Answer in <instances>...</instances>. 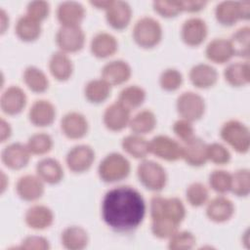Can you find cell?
Instances as JSON below:
<instances>
[{
  "label": "cell",
  "instance_id": "cell-24",
  "mask_svg": "<svg viewBox=\"0 0 250 250\" xmlns=\"http://www.w3.org/2000/svg\"><path fill=\"white\" fill-rule=\"evenodd\" d=\"M234 212L231 200L225 196H217L210 200L206 207V215L212 222L224 223L229 221Z\"/></svg>",
  "mask_w": 250,
  "mask_h": 250
},
{
  "label": "cell",
  "instance_id": "cell-16",
  "mask_svg": "<svg viewBox=\"0 0 250 250\" xmlns=\"http://www.w3.org/2000/svg\"><path fill=\"white\" fill-rule=\"evenodd\" d=\"M88 121L86 117L77 111L65 113L61 120V129L65 137L72 140L83 138L88 132Z\"/></svg>",
  "mask_w": 250,
  "mask_h": 250
},
{
  "label": "cell",
  "instance_id": "cell-2",
  "mask_svg": "<svg viewBox=\"0 0 250 250\" xmlns=\"http://www.w3.org/2000/svg\"><path fill=\"white\" fill-rule=\"evenodd\" d=\"M131 165L129 160L118 152H111L105 155L100 162L98 174L105 183L119 182L128 177Z\"/></svg>",
  "mask_w": 250,
  "mask_h": 250
},
{
  "label": "cell",
  "instance_id": "cell-29",
  "mask_svg": "<svg viewBox=\"0 0 250 250\" xmlns=\"http://www.w3.org/2000/svg\"><path fill=\"white\" fill-rule=\"evenodd\" d=\"M61 240L62 246L68 250H81L88 245L89 235L82 227L69 226L62 230Z\"/></svg>",
  "mask_w": 250,
  "mask_h": 250
},
{
  "label": "cell",
  "instance_id": "cell-40",
  "mask_svg": "<svg viewBox=\"0 0 250 250\" xmlns=\"http://www.w3.org/2000/svg\"><path fill=\"white\" fill-rule=\"evenodd\" d=\"M230 191L236 196H247L250 191V172L248 169H239L231 175Z\"/></svg>",
  "mask_w": 250,
  "mask_h": 250
},
{
  "label": "cell",
  "instance_id": "cell-9",
  "mask_svg": "<svg viewBox=\"0 0 250 250\" xmlns=\"http://www.w3.org/2000/svg\"><path fill=\"white\" fill-rule=\"evenodd\" d=\"M56 43L63 53L80 51L85 44V33L80 26H61L56 34Z\"/></svg>",
  "mask_w": 250,
  "mask_h": 250
},
{
  "label": "cell",
  "instance_id": "cell-12",
  "mask_svg": "<svg viewBox=\"0 0 250 250\" xmlns=\"http://www.w3.org/2000/svg\"><path fill=\"white\" fill-rule=\"evenodd\" d=\"M208 27L200 18L192 17L186 20L181 28V37L183 41L191 47L199 46L206 39Z\"/></svg>",
  "mask_w": 250,
  "mask_h": 250
},
{
  "label": "cell",
  "instance_id": "cell-43",
  "mask_svg": "<svg viewBox=\"0 0 250 250\" xmlns=\"http://www.w3.org/2000/svg\"><path fill=\"white\" fill-rule=\"evenodd\" d=\"M178 226L179 225L168 219H151V231L154 236L160 239H169L178 230Z\"/></svg>",
  "mask_w": 250,
  "mask_h": 250
},
{
  "label": "cell",
  "instance_id": "cell-31",
  "mask_svg": "<svg viewBox=\"0 0 250 250\" xmlns=\"http://www.w3.org/2000/svg\"><path fill=\"white\" fill-rule=\"evenodd\" d=\"M225 80L233 87L244 86L250 80V65L248 62L229 63L224 70Z\"/></svg>",
  "mask_w": 250,
  "mask_h": 250
},
{
  "label": "cell",
  "instance_id": "cell-26",
  "mask_svg": "<svg viewBox=\"0 0 250 250\" xmlns=\"http://www.w3.org/2000/svg\"><path fill=\"white\" fill-rule=\"evenodd\" d=\"M117 48L118 43L116 38L112 34L104 31L95 34L90 44L91 53L99 59H104L112 56L117 51Z\"/></svg>",
  "mask_w": 250,
  "mask_h": 250
},
{
  "label": "cell",
  "instance_id": "cell-23",
  "mask_svg": "<svg viewBox=\"0 0 250 250\" xmlns=\"http://www.w3.org/2000/svg\"><path fill=\"white\" fill-rule=\"evenodd\" d=\"M25 224L33 229H45L54 222L53 211L41 204H36L29 207L24 214Z\"/></svg>",
  "mask_w": 250,
  "mask_h": 250
},
{
  "label": "cell",
  "instance_id": "cell-8",
  "mask_svg": "<svg viewBox=\"0 0 250 250\" xmlns=\"http://www.w3.org/2000/svg\"><path fill=\"white\" fill-rule=\"evenodd\" d=\"M178 113L190 122L200 119L205 111L204 99L197 93L188 91L182 93L176 102Z\"/></svg>",
  "mask_w": 250,
  "mask_h": 250
},
{
  "label": "cell",
  "instance_id": "cell-3",
  "mask_svg": "<svg viewBox=\"0 0 250 250\" xmlns=\"http://www.w3.org/2000/svg\"><path fill=\"white\" fill-rule=\"evenodd\" d=\"M150 217L151 219H168L180 225L186 217V208L178 197L155 195L150 200Z\"/></svg>",
  "mask_w": 250,
  "mask_h": 250
},
{
  "label": "cell",
  "instance_id": "cell-54",
  "mask_svg": "<svg viewBox=\"0 0 250 250\" xmlns=\"http://www.w3.org/2000/svg\"><path fill=\"white\" fill-rule=\"evenodd\" d=\"M93 6H96L98 9H104L106 10L108 6L110 5L111 1H91L90 2Z\"/></svg>",
  "mask_w": 250,
  "mask_h": 250
},
{
  "label": "cell",
  "instance_id": "cell-51",
  "mask_svg": "<svg viewBox=\"0 0 250 250\" xmlns=\"http://www.w3.org/2000/svg\"><path fill=\"white\" fill-rule=\"evenodd\" d=\"M181 3V8L182 12H189V13H194L202 10L205 5L206 1H201V0H186V1H180Z\"/></svg>",
  "mask_w": 250,
  "mask_h": 250
},
{
  "label": "cell",
  "instance_id": "cell-33",
  "mask_svg": "<svg viewBox=\"0 0 250 250\" xmlns=\"http://www.w3.org/2000/svg\"><path fill=\"white\" fill-rule=\"evenodd\" d=\"M122 148L131 156L143 159L149 152V142L139 134L128 135L123 138L121 143Z\"/></svg>",
  "mask_w": 250,
  "mask_h": 250
},
{
  "label": "cell",
  "instance_id": "cell-32",
  "mask_svg": "<svg viewBox=\"0 0 250 250\" xmlns=\"http://www.w3.org/2000/svg\"><path fill=\"white\" fill-rule=\"evenodd\" d=\"M41 22L27 15L21 16L15 25L17 36L25 42L36 40L41 34Z\"/></svg>",
  "mask_w": 250,
  "mask_h": 250
},
{
  "label": "cell",
  "instance_id": "cell-39",
  "mask_svg": "<svg viewBox=\"0 0 250 250\" xmlns=\"http://www.w3.org/2000/svg\"><path fill=\"white\" fill-rule=\"evenodd\" d=\"M26 146L31 154L42 155L52 149L53 139L47 133H36L29 137Z\"/></svg>",
  "mask_w": 250,
  "mask_h": 250
},
{
  "label": "cell",
  "instance_id": "cell-52",
  "mask_svg": "<svg viewBox=\"0 0 250 250\" xmlns=\"http://www.w3.org/2000/svg\"><path fill=\"white\" fill-rule=\"evenodd\" d=\"M0 139L1 142H5L7 139H9L12 135V129L10 124L5 121L3 118H1V122H0Z\"/></svg>",
  "mask_w": 250,
  "mask_h": 250
},
{
  "label": "cell",
  "instance_id": "cell-37",
  "mask_svg": "<svg viewBox=\"0 0 250 250\" xmlns=\"http://www.w3.org/2000/svg\"><path fill=\"white\" fill-rule=\"evenodd\" d=\"M145 100L146 91L138 85H130L121 90L117 102L131 110L141 106Z\"/></svg>",
  "mask_w": 250,
  "mask_h": 250
},
{
  "label": "cell",
  "instance_id": "cell-15",
  "mask_svg": "<svg viewBox=\"0 0 250 250\" xmlns=\"http://www.w3.org/2000/svg\"><path fill=\"white\" fill-rule=\"evenodd\" d=\"M30 154L26 145L13 143L4 147L1 153V159L8 168L19 170L27 165L30 159Z\"/></svg>",
  "mask_w": 250,
  "mask_h": 250
},
{
  "label": "cell",
  "instance_id": "cell-10",
  "mask_svg": "<svg viewBox=\"0 0 250 250\" xmlns=\"http://www.w3.org/2000/svg\"><path fill=\"white\" fill-rule=\"evenodd\" d=\"M149 152L163 160L176 161L182 158V145L168 136L157 135L149 141Z\"/></svg>",
  "mask_w": 250,
  "mask_h": 250
},
{
  "label": "cell",
  "instance_id": "cell-50",
  "mask_svg": "<svg viewBox=\"0 0 250 250\" xmlns=\"http://www.w3.org/2000/svg\"><path fill=\"white\" fill-rule=\"evenodd\" d=\"M21 249L31 250H48L50 249V243L48 239L39 235H30L22 239L21 243Z\"/></svg>",
  "mask_w": 250,
  "mask_h": 250
},
{
  "label": "cell",
  "instance_id": "cell-14",
  "mask_svg": "<svg viewBox=\"0 0 250 250\" xmlns=\"http://www.w3.org/2000/svg\"><path fill=\"white\" fill-rule=\"evenodd\" d=\"M130 109L125 107L119 102L109 104L103 116L104 126L113 132H118L126 128L130 123Z\"/></svg>",
  "mask_w": 250,
  "mask_h": 250
},
{
  "label": "cell",
  "instance_id": "cell-36",
  "mask_svg": "<svg viewBox=\"0 0 250 250\" xmlns=\"http://www.w3.org/2000/svg\"><path fill=\"white\" fill-rule=\"evenodd\" d=\"M129 126L135 134L150 133L156 126V116L149 109L141 110L130 120Z\"/></svg>",
  "mask_w": 250,
  "mask_h": 250
},
{
  "label": "cell",
  "instance_id": "cell-38",
  "mask_svg": "<svg viewBox=\"0 0 250 250\" xmlns=\"http://www.w3.org/2000/svg\"><path fill=\"white\" fill-rule=\"evenodd\" d=\"M233 54L238 57H249V42H250V28L249 26H242L235 30L229 39Z\"/></svg>",
  "mask_w": 250,
  "mask_h": 250
},
{
  "label": "cell",
  "instance_id": "cell-28",
  "mask_svg": "<svg viewBox=\"0 0 250 250\" xmlns=\"http://www.w3.org/2000/svg\"><path fill=\"white\" fill-rule=\"evenodd\" d=\"M206 58L216 63L228 62L233 56V50L229 40L225 38H214L205 49Z\"/></svg>",
  "mask_w": 250,
  "mask_h": 250
},
{
  "label": "cell",
  "instance_id": "cell-21",
  "mask_svg": "<svg viewBox=\"0 0 250 250\" xmlns=\"http://www.w3.org/2000/svg\"><path fill=\"white\" fill-rule=\"evenodd\" d=\"M85 17L84 7L75 1L62 2L57 9V18L62 26H80Z\"/></svg>",
  "mask_w": 250,
  "mask_h": 250
},
{
  "label": "cell",
  "instance_id": "cell-11",
  "mask_svg": "<svg viewBox=\"0 0 250 250\" xmlns=\"http://www.w3.org/2000/svg\"><path fill=\"white\" fill-rule=\"evenodd\" d=\"M95 160V151L88 145H77L66 154L65 162L73 173H83L89 170Z\"/></svg>",
  "mask_w": 250,
  "mask_h": 250
},
{
  "label": "cell",
  "instance_id": "cell-35",
  "mask_svg": "<svg viewBox=\"0 0 250 250\" xmlns=\"http://www.w3.org/2000/svg\"><path fill=\"white\" fill-rule=\"evenodd\" d=\"M110 91L111 86L103 78L93 79L85 85L84 95L89 102L100 104L104 102L109 97Z\"/></svg>",
  "mask_w": 250,
  "mask_h": 250
},
{
  "label": "cell",
  "instance_id": "cell-22",
  "mask_svg": "<svg viewBox=\"0 0 250 250\" xmlns=\"http://www.w3.org/2000/svg\"><path fill=\"white\" fill-rule=\"evenodd\" d=\"M56 117L55 105L47 100L35 101L28 111V118L30 122L38 127H45L51 125Z\"/></svg>",
  "mask_w": 250,
  "mask_h": 250
},
{
  "label": "cell",
  "instance_id": "cell-46",
  "mask_svg": "<svg viewBox=\"0 0 250 250\" xmlns=\"http://www.w3.org/2000/svg\"><path fill=\"white\" fill-rule=\"evenodd\" d=\"M207 158L218 165H224L229 162L230 153L229 149L219 143L207 145Z\"/></svg>",
  "mask_w": 250,
  "mask_h": 250
},
{
  "label": "cell",
  "instance_id": "cell-17",
  "mask_svg": "<svg viewBox=\"0 0 250 250\" xmlns=\"http://www.w3.org/2000/svg\"><path fill=\"white\" fill-rule=\"evenodd\" d=\"M17 194L25 201H35L44 193V182L37 175L21 176L16 184Z\"/></svg>",
  "mask_w": 250,
  "mask_h": 250
},
{
  "label": "cell",
  "instance_id": "cell-30",
  "mask_svg": "<svg viewBox=\"0 0 250 250\" xmlns=\"http://www.w3.org/2000/svg\"><path fill=\"white\" fill-rule=\"evenodd\" d=\"M49 69L53 77L59 81H65L70 78L73 71V64L68 56L62 52H55L49 61Z\"/></svg>",
  "mask_w": 250,
  "mask_h": 250
},
{
  "label": "cell",
  "instance_id": "cell-41",
  "mask_svg": "<svg viewBox=\"0 0 250 250\" xmlns=\"http://www.w3.org/2000/svg\"><path fill=\"white\" fill-rule=\"evenodd\" d=\"M186 197L191 206L200 207L207 202L209 191L202 183L194 182L188 187L186 190Z\"/></svg>",
  "mask_w": 250,
  "mask_h": 250
},
{
  "label": "cell",
  "instance_id": "cell-19",
  "mask_svg": "<svg viewBox=\"0 0 250 250\" xmlns=\"http://www.w3.org/2000/svg\"><path fill=\"white\" fill-rule=\"evenodd\" d=\"M132 18V9L125 1H111L105 10V19L114 29L121 30L127 27Z\"/></svg>",
  "mask_w": 250,
  "mask_h": 250
},
{
  "label": "cell",
  "instance_id": "cell-48",
  "mask_svg": "<svg viewBox=\"0 0 250 250\" xmlns=\"http://www.w3.org/2000/svg\"><path fill=\"white\" fill-rule=\"evenodd\" d=\"M49 12H50L49 3L43 0L31 1L28 3L26 7V15L40 22L48 17Z\"/></svg>",
  "mask_w": 250,
  "mask_h": 250
},
{
  "label": "cell",
  "instance_id": "cell-20",
  "mask_svg": "<svg viewBox=\"0 0 250 250\" xmlns=\"http://www.w3.org/2000/svg\"><path fill=\"white\" fill-rule=\"evenodd\" d=\"M131 73V66L122 60H114L105 63L101 71L102 78L110 86L125 83L129 80Z\"/></svg>",
  "mask_w": 250,
  "mask_h": 250
},
{
  "label": "cell",
  "instance_id": "cell-5",
  "mask_svg": "<svg viewBox=\"0 0 250 250\" xmlns=\"http://www.w3.org/2000/svg\"><path fill=\"white\" fill-rule=\"evenodd\" d=\"M221 138L235 151L246 153L250 146V133L248 127L238 120H229L223 124L220 131Z\"/></svg>",
  "mask_w": 250,
  "mask_h": 250
},
{
  "label": "cell",
  "instance_id": "cell-34",
  "mask_svg": "<svg viewBox=\"0 0 250 250\" xmlns=\"http://www.w3.org/2000/svg\"><path fill=\"white\" fill-rule=\"evenodd\" d=\"M24 84L34 93H43L49 87V80L46 74L38 67L29 65L22 74Z\"/></svg>",
  "mask_w": 250,
  "mask_h": 250
},
{
  "label": "cell",
  "instance_id": "cell-49",
  "mask_svg": "<svg viewBox=\"0 0 250 250\" xmlns=\"http://www.w3.org/2000/svg\"><path fill=\"white\" fill-rule=\"evenodd\" d=\"M173 132L183 142H186L194 136V129L191 122L184 118L175 121L173 124Z\"/></svg>",
  "mask_w": 250,
  "mask_h": 250
},
{
  "label": "cell",
  "instance_id": "cell-47",
  "mask_svg": "<svg viewBox=\"0 0 250 250\" xmlns=\"http://www.w3.org/2000/svg\"><path fill=\"white\" fill-rule=\"evenodd\" d=\"M154 11L164 18L176 17L182 12L180 1H169V0H158L153 2Z\"/></svg>",
  "mask_w": 250,
  "mask_h": 250
},
{
  "label": "cell",
  "instance_id": "cell-27",
  "mask_svg": "<svg viewBox=\"0 0 250 250\" xmlns=\"http://www.w3.org/2000/svg\"><path fill=\"white\" fill-rule=\"evenodd\" d=\"M36 175L44 183L54 185L62 181L63 177V169L57 159L46 157L37 162Z\"/></svg>",
  "mask_w": 250,
  "mask_h": 250
},
{
  "label": "cell",
  "instance_id": "cell-6",
  "mask_svg": "<svg viewBox=\"0 0 250 250\" xmlns=\"http://www.w3.org/2000/svg\"><path fill=\"white\" fill-rule=\"evenodd\" d=\"M137 175L142 185L149 190H161L167 182L165 169L153 160H143L137 168Z\"/></svg>",
  "mask_w": 250,
  "mask_h": 250
},
{
  "label": "cell",
  "instance_id": "cell-25",
  "mask_svg": "<svg viewBox=\"0 0 250 250\" xmlns=\"http://www.w3.org/2000/svg\"><path fill=\"white\" fill-rule=\"evenodd\" d=\"M190 82L197 88L207 89L214 86L218 80V72L208 63L194 64L188 73Z\"/></svg>",
  "mask_w": 250,
  "mask_h": 250
},
{
  "label": "cell",
  "instance_id": "cell-44",
  "mask_svg": "<svg viewBox=\"0 0 250 250\" xmlns=\"http://www.w3.org/2000/svg\"><path fill=\"white\" fill-rule=\"evenodd\" d=\"M209 185L218 193H226L230 190L231 174L225 170H214L209 176Z\"/></svg>",
  "mask_w": 250,
  "mask_h": 250
},
{
  "label": "cell",
  "instance_id": "cell-42",
  "mask_svg": "<svg viewBox=\"0 0 250 250\" xmlns=\"http://www.w3.org/2000/svg\"><path fill=\"white\" fill-rule=\"evenodd\" d=\"M196 243L195 236L188 230H177L170 238L168 248L171 250H188Z\"/></svg>",
  "mask_w": 250,
  "mask_h": 250
},
{
  "label": "cell",
  "instance_id": "cell-53",
  "mask_svg": "<svg viewBox=\"0 0 250 250\" xmlns=\"http://www.w3.org/2000/svg\"><path fill=\"white\" fill-rule=\"evenodd\" d=\"M0 21H1V33H4L9 24V17L7 16L6 12L3 9L0 10Z\"/></svg>",
  "mask_w": 250,
  "mask_h": 250
},
{
  "label": "cell",
  "instance_id": "cell-18",
  "mask_svg": "<svg viewBox=\"0 0 250 250\" xmlns=\"http://www.w3.org/2000/svg\"><path fill=\"white\" fill-rule=\"evenodd\" d=\"M27 102L24 91L18 86L8 87L1 95L0 106L3 112L8 115H15L25 107Z\"/></svg>",
  "mask_w": 250,
  "mask_h": 250
},
{
  "label": "cell",
  "instance_id": "cell-13",
  "mask_svg": "<svg viewBox=\"0 0 250 250\" xmlns=\"http://www.w3.org/2000/svg\"><path fill=\"white\" fill-rule=\"evenodd\" d=\"M182 158L190 166L199 167L206 163L207 158V144L198 137L184 142L182 146Z\"/></svg>",
  "mask_w": 250,
  "mask_h": 250
},
{
  "label": "cell",
  "instance_id": "cell-7",
  "mask_svg": "<svg viewBox=\"0 0 250 250\" xmlns=\"http://www.w3.org/2000/svg\"><path fill=\"white\" fill-rule=\"evenodd\" d=\"M249 16V1H222L215 8L216 20L226 26H230L239 20H248Z\"/></svg>",
  "mask_w": 250,
  "mask_h": 250
},
{
  "label": "cell",
  "instance_id": "cell-1",
  "mask_svg": "<svg viewBox=\"0 0 250 250\" xmlns=\"http://www.w3.org/2000/svg\"><path fill=\"white\" fill-rule=\"evenodd\" d=\"M102 215L104 223L116 231H129L140 226L146 215L143 195L134 188L120 186L104 196Z\"/></svg>",
  "mask_w": 250,
  "mask_h": 250
},
{
  "label": "cell",
  "instance_id": "cell-45",
  "mask_svg": "<svg viewBox=\"0 0 250 250\" xmlns=\"http://www.w3.org/2000/svg\"><path fill=\"white\" fill-rule=\"evenodd\" d=\"M159 84L165 91H175L183 84V75L176 68H167L161 72Z\"/></svg>",
  "mask_w": 250,
  "mask_h": 250
},
{
  "label": "cell",
  "instance_id": "cell-4",
  "mask_svg": "<svg viewBox=\"0 0 250 250\" xmlns=\"http://www.w3.org/2000/svg\"><path fill=\"white\" fill-rule=\"evenodd\" d=\"M133 38L142 48H152L162 38V27L159 21L151 17L139 19L133 27Z\"/></svg>",
  "mask_w": 250,
  "mask_h": 250
}]
</instances>
